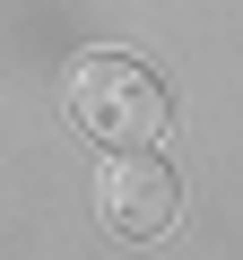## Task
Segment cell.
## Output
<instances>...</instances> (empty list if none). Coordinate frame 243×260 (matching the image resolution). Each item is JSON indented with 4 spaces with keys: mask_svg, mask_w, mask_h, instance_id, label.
<instances>
[{
    "mask_svg": "<svg viewBox=\"0 0 243 260\" xmlns=\"http://www.w3.org/2000/svg\"><path fill=\"white\" fill-rule=\"evenodd\" d=\"M70 121L96 148H157L165 139V87L131 52H78L70 61Z\"/></svg>",
    "mask_w": 243,
    "mask_h": 260,
    "instance_id": "6da1fadb",
    "label": "cell"
},
{
    "mask_svg": "<svg viewBox=\"0 0 243 260\" xmlns=\"http://www.w3.org/2000/svg\"><path fill=\"white\" fill-rule=\"evenodd\" d=\"M96 208H104V225H113V234L157 243V234L183 217V182H174V165H165V156H148V148H113V156H104V174H96Z\"/></svg>",
    "mask_w": 243,
    "mask_h": 260,
    "instance_id": "7a4b0ae2",
    "label": "cell"
}]
</instances>
